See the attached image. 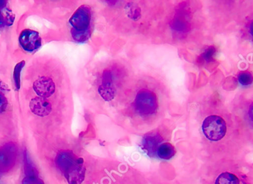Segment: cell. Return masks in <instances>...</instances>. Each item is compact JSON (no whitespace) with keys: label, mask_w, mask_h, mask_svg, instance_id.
<instances>
[{"label":"cell","mask_w":253,"mask_h":184,"mask_svg":"<svg viewBox=\"0 0 253 184\" xmlns=\"http://www.w3.org/2000/svg\"><path fill=\"white\" fill-rule=\"evenodd\" d=\"M194 126L203 149L217 158V161L235 156L246 137L245 125L233 116L221 111L201 114Z\"/></svg>","instance_id":"1"},{"label":"cell","mask_w":253,"mask_h":184,"mask_svg":"<svg viewBox=\"0 0 253 184\" xmlns=\"http://www.w3.org/2000/svg\"><path fill=\"white\" fill-rule=\"evenodd\" d=\"M161 114L159 98L154 90L147 87L138 90L126 112L129 125L141 131L156 125Z\"/></svg>","instance_id":"2"},{"label":"cell","mask_w":253,"mask_h":184,"mask_svg":"<svg viewBox=\"0 0 253 184\" xmlns=\"http://www.w3.org/2000/svg\"><path fill=\"white\" fill-rule=\"evenodd\" d=\"M141 149L149 157L161 160H169L175 156L176 149L170 143V132L164 129L148 131L142 140Z\"/></svg>","instance_id":"3"},{"label":"cell","mask_w":253,"mask_h":184,"mask_svg":"<svg viewBox=\"0 0 253 184\" xmlns=\"http://www.w3.org/2000/svg\"><path fill=\"white\" fill-rule=\"evenodd\" d=\"M91 20L92 15L89 7L81 5L75 11L69 19L71 34L74 40L84 43L89 39L91 34Z\"/></svg>","instance_id":"4"},{"label":"cell","mask_w":253,"mask_h":184,"mask_svg":"<svg viewBox=\"0 0 253 184\" xmlns=\"http://www.w3.org/2000/svg\"><path fill=\"white\" fill-rule=\"evenodd\" d=\"M212 184H247V176L235 166L218 168Z\"/></svg>","instance_id":"5"},{"label":"cell","mask_w":253,"mask_h":184,"mask_svg":"<svg viewBox=\"0 0 253 184\" xmlns=\"http://www.w3.org/2000/svg\"><path fill=\"white\" fill-rule=\"evenodd\" d=\"M32 88L37 97L46 98L49 101L56 94L57 90L54 76H49L47 74L37 77L32 84Z\"/></svg>","instance_id":"6"},{"label":"cell","mask_w":253,"mask_h":184,"mask_svg":"<svg viewBox=\"0 0 253 184\" xmlns=\"http://www.w3.org/2000/svg\"><path fill=\"white\" fill-rule=\"evenodd\" d=\"M19 43L23 50L31 53L41 47L42 39L37 31L30 29H25L20 33Z\"/></svg>","instance_id":"7"},{"label":"cell","mask_w":253,"mask_h":184,"mask_svg":"<svg viewBox=\"0 0 253 184\" xmlns=\"http://www.w3.org/2000/svg\"><path fill=\"white\" fill-rule=\"evenodd\" d=\"M68 184H81L85 179V168L82 158H77L76 161L62 172Z\"/></svg>","instance_id":"8"},{"label":"cell","mask_w":253,"mask_h":184,"mask_svg":"<svg viewBox=\"0 0 253 184\" xmlns=\"http://www.w3.org/2000/svg\"><path fill=\"white\" fill-rule=\"evenodd\" d=\"M17 156L15 145L8 143L0 148V171L7 172L14 166Z\"/></svg>","instance_id":"9"},{"label":"cell","mask_w":253,"mask_h":184,"mask_svg":"<svg viewBox=\"0 0 253 184\" xmlns=\"http://www.w3.org/2000/svg\"><path fill=\"white\" fill-rule=\"evenodd\" d=\"M30 111L38 117H44L49 116L53 111L52 101L46 98L34 97L29 103Z\"/></svg>","instance_id":"10"},{"label":"cell","mask_w":253,"mask_h":184,"mask_svg":"<svg viewBox=\"0 0 253 184\" xmlns=\"http://www.w3.org/2000/svg\"><path fill=\"white\" fill-rule=\"evenodd\" d=\"M77 158L78 157L71 151H62L56 156L55 163L58 169L63 172L76 161Z\"/></svg>","instance_id":"11"},{"label":"cell","mask_w":253,"mask_h":184,"mask_svg":"<svg viewBox=\"0 0 253 184\" xmlns=\"http://www.w3.org/2000/svg\"><path fill=\"white\" fill-rule=\"evenodd\" d=\"M24 172L26 176H38V172L29 160L26 151L24 152Z\"/></svg>","instance_id":"12"},{"label":"cell","mask_w":253,"mask_h":184,"mask_svg":"<svg viewBox=\"0 0 253 184\" xmlns=\"http://www.w3.org/2000/svg\"><path fill=\"white\" fill-rule=\"evenodd\" d=\"M25 64H26V62L25 61H21L14 68L13 78H14V85H15L16 89L17 91L20 90V75H21L22 69L24 67Z\"/></svg>","instance_id":"13"},{"label":"cell","mask_w":253,"mask_h":184,"mask_svg":"<svg viewBox=\"0 0 253 184\" xmlns=\"http://www.w3.org/2000/svg\"><path fill=\"white\" fill-rule=\"evenodd\" d=\"M22 184H45L38 176H26L22 181Z\"/></svg>","instance_id":"14"},{"label":"cell","mask_w":253,"mask_h":184,"mask_svg":"<svg viewBox=\"0 0 253 184\" xmlns=\"http://www.w3.org/2000/svg\"><path fill=\"white\" fill-rule=\"evenodd\" d=\"M8 100H7L3 92L0 90V114L6 111L8 109Z\"/></svg>","instance_id":"15"},{"label":"cell","mask_w":253,"mask_h":184,"mask_svg":"<svg viewBox=\"0 0 253 184\" xmlns=\"http://www.w3.org/2000/svg\"><path fill=\"white\" fill-rule=\"evenodd\" d=\"M238 79L242 85H250L252 83V75L248 72H243L238 76Z\"/></svg>","instance_id":"16"},{"label":"cell","mask_w":253,"mask_h":184,"mask_svg":"<svg viewBox=\"0 0 253 184\" xmlns=\"http://www.w3.org/2000/svg\"><path fill=\"white\" fill-rule=\"evenodd\" d=\"M215 53V49L214 47H210L206 51V52H203L201 54V58L204 61H209L212 59V58L213 57L214 54Z\"/></svg>","instance_id":"17"},{"label":"cell","mask_w":253,"mask_h":184,"mask_svg":"<svg viewBox=\"0 0 253 184\" xmlns=\"http://www.w3.org/2000/svg\"><path fill=\"white\" fill-rule=\"evenodd\" d=\"M43 2H47L49 5H63L66 4V0H42Z\"/></svg>","instance_id":"18"},{"label":"cell","mask_w":253,"mask_h":184,"mask_svg":"<svg viewBox=\"0 0 253 184\" xmlns=\"http://www.w3.org/2000/svg\"><path fill=\"white\" fill-rule=\"evenodd\" d=\"M5 25H6V20H5L2 12L0 11V28L5 27Z\"/></svg>","instance_id":"19"},{"label":"cell","mask_w":253,"mask_h":184,"mask_svg":"<svg viewBox=\"0 0 253 184\" xmlns=\"http://www.w3.org/2000/svg\"><path fill=\"white\" fill-rule=\"evenodd\" d=\"M8 0H0V9L5 8L6 6Z\"/></svg>","instance_id":"20"},{"label":"cell","mask_w":253,"mask_h":184,"mask_svg":"<svg viewBox=\"0 0 253 184\" xmlns=\"http://www.w3.org/2000/svg\"><path fill=\"white\" fill-rule=\"evenodd\" d=\"M107 1L108 2H112H112H114L115 0H107Z\"/></svg>","instance_id":"21"}]
</instances>
